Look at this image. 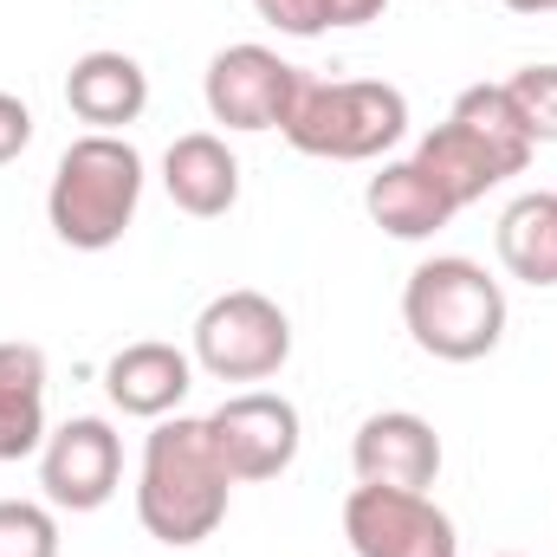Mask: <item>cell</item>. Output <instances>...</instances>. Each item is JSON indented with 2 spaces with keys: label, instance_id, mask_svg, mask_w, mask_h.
I'll list each match as a JSON object with an SVG mask.
<instances>
[{
  "label": "cell",
  "instance_id": "1",
  "mask_svg": "<svg viewBox=\"0 0 557 557\" xmlns=\"http://www.w3.org/2000/svg\"><path fill=\"white\" fill-rule=\"evenodd\" d=\"M234 473L214 454L208 416H162L143 441V473H137V519L143 532L169 552H188L221 532L227 519Z\"/></svg>",
  "mask_w": 557,
  "mask_h": 557
},
{
  "label": "cell",
  "instance_id": "2",
  "mask_svg": "<svg viewBox=\"0 0 557 557\" xmlns=\"http://www.w3.org/2000/svg\"><path fill=\"white\" fill-rule=\"evenodd\" d=\"M532 149H539V143L519 124L506 85H467V91L454 98L447 124H434V131L416 143L409 162H416L421 175L454 201V214H460V208L486 201V188L525 175Z\"/></svg>",
  "mask_w": 557,
  "mask_h": 557
},
{
  "label": "cell",
  "instance_id": "3",
  "mask_svg": "<svg viewBox=\"0 0 557 557\" xmlns=\"http://www.w3.org/2000/svg\"><path fill=\"white\" fill-rule=\"evenodd\" d=\"M137 201H143L137 143L111 137V131H85L78 143H65V156L52 169L46 221L72 253H104L137 221Z\"/></svg>",
  "mask_w": 557,
  "mask_h": 557
},
{
  "label": "cell",
  "instance_id": "4",
  "mask_svg": "<svg viewBox=\"0 0 557 557\" xmlns=\"http://www.w3.org/2000/svg\"><path fill=\"white\" fill-rule=\"evenodd\" d=\"M403 324L428 357L441 363H480L506 337V292L480 260L434 253L403 285Z\"/></svg>",
  "mask_w": 557,
  "mask_h": 557
},
{
  "label": "cell",
  "instance_id": "5",
  "mask_svg": "<svg viewBox=\"0 0 557 557\" xmlns=\"http://www.w3.org/2000/svg\"><path fill=\"white\" fill-rule=\"evenodd\" d=\"M409 137V98L383 78H305L285 143L318 162H376Z\"/></svg>",
  "mask_w": 557,
  "mask_h": 557
},
{
  "label": "cell",
  "instance_id": "6",
  "mask_svg": "<svg viewBox=\"0 0 557 557\" xmlns=\"http://www.w3.org/2000/svg\"><path fill=\"white\" fill-rule=\"evenodd\" d=\"M292 357V318L278 311L267 292L240 285L201 305L195 318V363L221 383H267Z\"/></svg>",
  "mask_w": 557,
  "mask_h": 557
},
{
  "label": "cell",
  "instance_id": "7",
  "mask_svg": "<svg viewBox=\"0 0 557 557\" xmlns=\"http://www.w3.org/2000/svg\"><path fill=\"white\" fill-rule=\"evenodd\" d=\"M298 85L305 72L285 65L273 46H227L208 59V78H201V98H208V117L227 124V131H285L292 104H298Z\"/></svg>",
  "mask_w": 557,
  "mask_h": 557
},
{
  "label": "cell",
  "instance_id": "8",
  "mask_svg": "<svg viewBox=\"0 0 557 557\" xmlns=\"http://www.w3.org/2000/svg\"><path fill=\"white\" fill-rule=\"evenodd\" d=\"M344 539L357 557H460L454 519L428 493H396V486H350Z\"/></svg>",
  "mask_w": 557,
  "mask_h": 557
},
{
  "label": "cell",
  "instance_id": "9",
  "mask_svg": "<svg viewBox=\"0 0 557 557\" xmlns=\"http://www.w3.org/2000/svg\"><path fill=\"white\" fill-rule=\"evenodd\" d=\"M124 480V441L104 416H72L65 428L46 434L39 447V486L59 512H98L111 506Z\"/></svg>",
  "mask_w": 557,
  "mask_h": 557
},
{
  "label": "cell",
  "instance_id": "10",
  "mask_svg": "<svg viewBox=\"0 0 557 557\" xmlns=\"http://www.w3.org/2000/svg\"><path fill=\"white\" fill-rule=\"evenodd\" d=\"M208 434H214V454L227 460L234 486H253V480H278L292 460H298V409L273 396V389H247V396H227L214 416H208Z\"/></svg>",
  "mask_w": 557,
  "mask_h": 557
},
{
  "label": "cell",
  "instance_id": "11",
  "mask_svg": "<svg viewBox=\"0 0 557 557\" xmlns=\"http://www.w3.org/2000/svg\"><path fill=\"white\" fill-rule=\"evenodd\" d=\"M357 486H396V493H428L441 473V434L416 409H383L357 428L350 441Z\"/></svg>",
  "mask_w": 557,
  "mask_h": 557
},
{
  "label": "cell",
  "instance_id": "12",
  "mask_svg": "<svg viewBox=\"0 0 557 557\" xmlns=\"http://www.w3.org/2000/svg\"><path fill=\"white\" fill-rule=\"evenodd\" d=\"M104 389L124 416L137 421H162L182 409V396L195 389V357L162 344V337H143V344H124L111 363H104Z\"/></svg>",
  "mask_w": 557,
  "mask_h": 557
},
{
  "label": "cell",
  "instance_id": "13",
  "mask_svg": "<svg viewBox=\"0 0 557 557\" xmlns=\"http://www.w3.org/2000/svg\"><path fill=\"white\" fill-rule=\"evenodd\" d=\"M65 104H72L78 124L117 137L124 124H137L143 111H149V72H143L131 52L98 46V52L72 59V72H65Z\"/></svg>",
  "mask_w": 557,
  "mask_h": 557
},
{
  "label": "cell",
  "instance_id": "14",
  "mask_svg": "<svg viewBox=\"0 0 557 557\" xmlns=\"http://www.w3.org/2000/svg\"><path fill=\"white\" fill-rule=\"evenodd\" d=\"M162 188H169V201L182 214L221 221L240 201V162H234V149L214 131H188V137L169 143V156H162Z\"/></svg>",
  "mask_w": 557,
  "mask_h": 557
},
{
  "label": "cell",
  "instance_id": "15",
  "mask_svg": "<svg viewBox=\"0 0 557 557\" xmlns=\"http://www.w3.org/2000/svg\"><path fill=\"white\" fill-rule=\"evenodd\" d=\"M46 350L0 344V460H26L46 447Z\"/></svg>",
  "mask_w": 557,
  "mask_h": 557
},
{
  "label": "cell",
  "instance_id": "16",
  "mask_svg": "<svg viewBox=\"0 0 557 557\" xmlns=\"http://www.w3.org/2000/svg\"><path fill=\"white\" fill-rule=\"evenodd\" d=\"M363 208L389 240H428V234H441L454 221V201L421 175L416 162H383L370 175V188H363Z\"/></svg>",
  "mask_w": 557,
  "mask_h": 557
},
{
  "label": "cell",
  "instance_id": "17",
  "mask_svg": "<svg viewBox=\"0 0 557 557\" xmlns=\"http://www.w3.org/2000/svg\"><path fill=\"white\" fill-rule=\"evenodd\" d=\"M499 267L525 285H557V188H525L499 214Z\"/></svg>",
  "mask_w": 557,
  "mask_h": 557
},
{
  "label": "cell",
  "instance_id": "18",
  "mask_svg": "<svg viewBox=\"0 0 557 557\" xmlns=\"http://www.w3.org/2000/svg\"><path fill=\"white\" fill-rule=\"evenodd\" d=\"M0 557H59V519L33 499H0Z\"/></svg>",
  "mask_w": 557,
  "mask_h": 557
},
{
  "label": "cell",
  "instance_id": "19",
  "mask_svg": "<svg viewBox=\"0 0 557 557\" xmlns=\"http://www.w3.org/2000/svg\"><path fill=\"white\" fill-rule=\"evenodd\" d=\"M506 98L519 111V124L532 131V143H557V65H525L506 78Z\"/></svg>",
  "mask_w": 557,
  "mask_h": 557
},
{
  "label": "cell",
  "instance_id": "20",
  "mask_svg": "<svg viewBox=\"0 0 557 557\" xmlns=\"http://www.w3.org/2000/svg\"><path fill=\"white\" fill-rule=\"evenodd\" d=\"M253 7H260V20H267V26L292 33V39H318V33L331 26L324 0H253Z\"/></svg>",
  "mask_w": 557,
  "mask_h": 557
},
{
  "label": "cell",
  "instance_id": "21",
  "mask_svg": "<svg viewBox=\"0 0 557 557\" xmlns=\"http://www.w3.org/2000/svg\"><path fill=\"white\" fill-rule=\"evenodd\" d=\"M26 143H33V111H26L13 91H0V169H7L13 156H26Z\"/></svg>",
  "mask_w": 557,
  "mask_h": 557
},
{
  "label": "cell",
  "instance_id": "22",
  "mask_svg": "<svg viewBox=\"0 0 557 557\" xmlns=\"http://www.w3.org/2000/svg\"><path fill=\"white\" fill-rule=\"evenodd\" d=\"M383 7L389 0H324L331 26H370V20H383Z\"/></svg>",
  "mask_w": 557,
  "mask_h": 557
},
{
  "label": "cell",
  "instance_id": "23",
  "mask_svg": "<svg viewBox=\"0 0 557 557\" xmlns=\"http://www.w3.org/2000/svg\"><path fill=\"white\" fill-rule=\"evenodd\" d=\"M499 7H512V13H557V0H499Z\"/></svg>",
  "mask_w": 557,
  "mask_h": 557
},
{
  "label": "cell",
  "instance_id": "24",
  "mask_svg": "<svg viewBox=\"0 0 557 557\" xmlns=\"http://www.w3.org/2000/svg\"><path fill=\"white\" fill-rule=\"evenodd\" d=\"M499 557H525V552H499Z\"/></svg>",
  "mask_w": 557,
  "mask_h": 557
}]
</instances>
